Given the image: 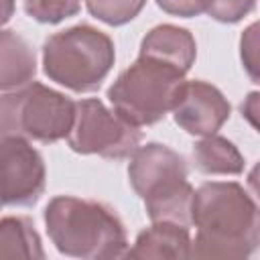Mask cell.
<instances>
[{
    "label": "cell",
    "mask_w": 260,
    "mask_h": 260,
    "mask_svg": "<svg viewBox=\"0 0 260 260\" xmlns=\"http://www.w3.org/2000/svg\"><path fill=\"white\" fill-rule=\"evenodd\" d=\"M256 30H258V24H250V28L242 35V61L250 73V77L256 81L258 75H256Z\"/></svg>",
    "instance_id": "cell-19"
},
{
    "label": "cell",
    "mask_w": 260,
    "mask_h": 260,
    "mask_svg": "<svg viewBox=\"0 0 260 260\" xmlns=\"http://www.w3.org/2000/svg\"><path fill=\"white\" fill-rule=\"evenodd\" d=\"M114 61V41L89 24H75L59 30L43 45L45 75L75 93L100 89Z\"/></svg>",
    "instance_id": "cell-4"
},
{
    "label": "cell",
    "mask_w": 260,
    "mask_h": 260,
    "mask_svg": "<svg viewBox=\"0 0 260 260\" xmlns=\"http://www.w3.org/2000/svg\"><path fill=\"white\" fill-rule=\"evenodd\" d=\"M2 207H4V205H2V201H0V209H2Z\"/></svg>",
    "instance_id": "cell-22"
},
{
    "label": "cell",
    "mask_w": 260,
    "mask_h": 260,
    "mask_svg": "<svg viewBox=\"0 0 260 260\" xmlns=\"http://www.w3.org/2000/svg\"><path fill=\"white\" fill-rule=\"evenodd\" d=\"M140 55L160 61L185 75L195 63L197 45L187 28L175 24H158L142 39Z\"/></svg>",
    "instance_id": "cell-10"
},
{
    "label": "cell",
    "mask_w": 260,
    "mask_h": 260,
    "mask_svg": "<svg viewBox=\"0 0 260 260\" xmlns=\"http://www.w3.org/2000/svg\"><path fill=\"white\" fill-rule=\"evenodd\" d=\"M193 165L203 175H240L244 171V156L232 140L209 134L195 142Z\"/></svg>",
    "instance_id": "cell-13"
},
{
    "label": "cell",
    "mask_w": 260,
    "mask_h": 260,
    "mask_svg": "<svg viewBox=\"0 0 260 260\" xmlns=\"http://www.w3.org/2000/svg\"><path fill=\"white\" fill-rule=\"evenodd\" d=\"M191 223L197 234L189 258H248L260 244L258 205L234 181H209L193 189Z\"/></svg>",
    "instance_id": "cell-1"
},
{
    "label": "cell",
    "mask_w": 260,
    "mask_h": 260,
    "mask_svg": "<svg viewBox=\"0 0 260 260\" xmlns=\"http://www.w3.org/2000/svg\"><path fill=\"white\" fill-rule=\"evenodd\" d=\"M43 217L49 240L63 256L87 260L126 256V228L118 213L102 201L59 195L47 203Z\"/></svg>",
    "instance_id": "cell-2"
},
{
    "label": "cell",
    "mask_w": 260,
    "mask_h": 260,
    "mask_svg": "<svg viewBox=\"0 0 260 260\" xmlns=\"http://www.w3.org/2000/svg\"><path fill=\"white\" fill-rule=\"evenodd\" d=\"M37 57L16 30H0V91L18 89L35 79Z\"/></svg>",
    "instance_id": "cell-12"
},
{
    "label": "cell",
    "mask_w": 260,
    "mask_h": 260,
    "mask_svg": "<svg viewBox=\"0 0 260 260\" xmlns=\"http://www.w3.org/2000/svg\"><path fill=\"white\" fill-rule=\"evenodd\" d=\"M256 102H258V93L256 91H252L250 95H248V100L242 104V114L246 116V118H250V122H252V126H256Z\"/></svg>",
    "instance_id": "cell-20"
},
{
    "label": "cell",
    "mask_w": 260,
    "mask_h": 260,
    "mask_svg": "<svg viewBox=\"0 0 260 260\" xmlns=\"http://www.w3.org/2000/svg\"><path fill=\"white\" fill-rule=\"evenodd\" d=\"M144 4L146 0H85L89 14L110 26H122L134 20Z\"/></svg>",
    "instance_id": "cell-15"
},
{
    "label": "cell",
    "mask_w": 260,
    "mask_h": 260,
    "mask_svg": "<svg viewBox=\"0 0 260 260\" xmlns=\"http://www.w3.org/2000/svg\"><path fill=\"white\" fill-rule=\"evenodd\" d=\"M256 6V0H201L203 12L223 24L240 22Z\"/></svg>",
    "instance_id": "cell-17"
},
{
    "label": "cell",
    "mask_w": 260,
    "mask_h": 260,
    "mask_svg": "<svg viewBox=\"0 0 260 260\" xmlns=\"http://www.w3.org/2000/svg\"><path fill=\"white\" fill-rule=\"evenodd\" d=\"M45 160L20 136L0 134V201L2 205L30 207L45 193Z\"/></svg>",
    "instance_id": "cell-8"
},
{
    "label": "cell",
    "mask_w": 260,
    "mask_h": 260,
    "mask_svg": "<svg viewBox=\"0 0 260 260\" xmlns=\"http://www.w3.org/2000/svg\"><path fill=\"white\" fill-rule=\"evenodd\" d=\"M158 8H162L167 14L181 16V18H191L199 16L203 12L201 0H156Z\"/></svg>",
    "instance_id": "cell-18"
},
{
    "label": "cell",
    "mask_w": 260,
    "mask_h": 260,
    "mask_svg": "<svg viewBox=\"0 0 260 260\" xmlns=\"http://www.w3.org/2000/svg\"><path fill=\"white\" fill-rule=\"evenodd\" d=\"M128 181L144 201L150 221L191 225L193 187L187 181V162L173 148L148 142L130 154Z\"/></svg>",
    "instance_id": "cell-3"
},
{
    "label": "cell",
    "mask_w": 260,
    "mask_h": 260,
    "mask_svg": "<svg viewBox=\"0 0 260 260\" xmlns=\"http://www.w3.org/2000/svg\"><path fill=\"white\" fill-rule=\"evenodd\" d=\"M142 140V132L108 110L100 100L75 102V118L67 134L69 148L77 154H98L104 158H128Z\"/></svg>",
    "instance_id": "cell-7"
},
{
    "label": "cell",
    "mask_w": 260,
    "mask_h": 260,
    "mask_svg": "<svg viewBox=\"0 0 260 260\" xmlns=\"http://www.w3.org/2000/svg\"><path fill=\"white\" fill-rule=\"evenodd\" d=\"M191 252V236L187 225H179L173 221H152L150 228L142 230L136 236L132 248L126 250L128 258H171L183 260L189 258Z\"/></svg>",
    "instance_id": "cell-11"
},
{
    "label": "cell",
    "mask_w": 260,
    "mask_h": 260,
    "mask_svg": "<svg viewBox=\"0 0 260 260\" xmlns=\"http://www.w3.org/2000/svg\"><path fill=\"white\" fill-rule=\"evenodd\" d=\"M75 118V102L39 81L0 93V134L43 144L67 138Z\"/></svg>",
    "instance_id": "cell-6"
},
{
    "label": "cell",
    "mask_w": 260,
    "mask_h": 260,
    "mask_svg": "<svg viewBox=\"0 0 260 260\" xmlns=\"http://www.w3.org/2000/svg\"><path fill=\"white\" fill-rule=\"evenodd\" d=\"M171 112L177 126H181L187 134L209 136L217 134V130L225 124L232 106L215 85L191 79L181 83Z\"/></svg>",
    "instance_id": "cell-9"
},
{
    "label": "cell",
    "mask_w": 260,
    "mask_h": 260,
    "mask_svg": "<svg viewBox=\"0 0 260 260\" xmlns=\"http://www.w3.org/2000/svg\"><path fill=\"white\" fill-rule=\"evenodd\" d=\"M14 0H0V28L12 18L14 14Z\"/></svg>",
    "instance_id": "cell-21"
},
{
    "label": "cell",
    "mask_w": 260,
    "mask_h": 260,
    "mask_svg": "<svg viewBox=\"0 0 260 260\" xmlns=\"http://www.w3.org/2000/svg\"><path fill=\"white\" fill-rule=\"evenodd\" d=\"M185 75L160 61L138 55L108 89L112 112L140 128L160 122L173 108Z\"/></svg>",
    "instance_id": "cell-5"
},
{
    "label": "cell",
    "mask_w": 260,
    "mask_h": 260,
    "mask_svg": "<svg viewBox=\"0 0 260 260\" xmlns=\"http://www.w3.org/2000/svg\"><path fill=\"white\" fill-rule=\"evenodd\" d=\"M26 14L41 24H57L81 10V0H24Z\"/></svg>",
    "instance_id": "cell-16"
},
{
    "label": "cell",
    "mask_w": 260,
    "mask_h": 260,
    "mask_svg": "<svg viewBox=\"0 0 260 260\" xmlns=\"http://www.w3.org/2000/svg\"><path fill=\"white\" fill-rule=\"evenodd\" d=\"M0 258H45L30 217L8 215L0 219Z\"/></svg>",
    "instance_id": "cell-14"
}]
</instances>
